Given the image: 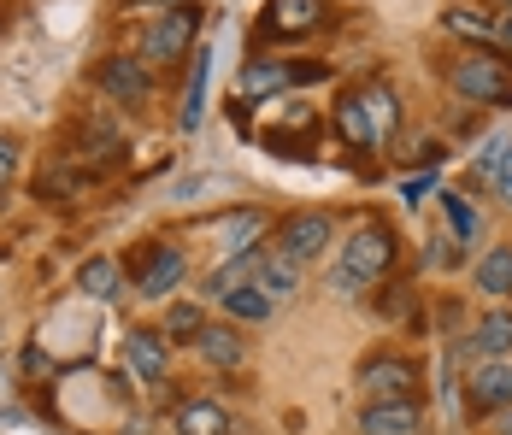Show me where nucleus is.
Segmentation results:
<instances>
[{
	"instance_id": "1",
	"label": "nucleus",
	"mask_w": 512,
	"mask_h": 435,
	"mask_svg": "<svg viewBox=\"0 0 512 435\" xmlns=\"http://www.w3.org/2000/svg\"><path fill=\"white\" fill-rule=\"evenodd\" d=\"M448 89L465 106H512V59L495 48H460L448 59Z\"/></svg>"
},
{
	"instance_id": "2",
	"label": "nucleus",
	"mask_w": 512,
	"mask_h": 435,
	"mask_svg": "<svg viewBox=\"0 0 512 435\" xmlns=\"http://www.w3.org/2000/svg\"><path fill=\"white\" fill-rule=\"evenodd\" d=\"M195 36H201V6H171L142 30V65H183L195 59Z\"/></svg>"
},
{
	"instance_id": "3",
	"label": "nucleus",
	"mask_w": 512,
	"mask_h": 435,
	"mask_svg": "<svg viewBox=\"0 0 512 435\" xmlns=\"http://www.w3.org/2000/svg\"><path fill=\"white\" fill-rule=\"evenodd\" d=\"M354 383L365 400H424V365L407 359V353H371L354 371Z\"/></svg>"
},
{
	"instance_id": "4",
	"label": "nucleus",
	"mask_w": 512,
	"mask_h": 435,
	"mask_svg": "<svg viewBox=\"0 0 512 435\" xmlns=\"http://www.w3.org/2000/svg\"><path fill=\"white\" fill-rule=\"evenodd\" d=\"M395 259H401V242H395L389 224H359L354 236L342 242V271H354L365 289L383 283V277L395 271Z\"/></svg>"
},
{
	"instance_id": "5",
	"label": "nucleus",
	"mask_w": 512,
	"mask_h": 435,
	"mask_svg": "<svg viewBox=\"0 0 512 435\" xmlns=\"http://www.w3.org/2000/svg\"><path fill=\"white\" fill-rule=\"evenodd\" d=\"M336 242V218L330 212H289L283 224H277V253L283 259H295V265H312L324 247Z\"/></svg>"
},
{
	"instance_id": "6",
	"label": "nucleus",
	"mask_w": 512,
	"mask_h": 435,
	"mask_svg": "<svg viewBox=\"0 0 512 435\" xmlns=\"http://www.w3.org/2000/svg\"><path fill=\"white\" fill-rule=\"evenodd\" d=\"M183 277H189L183 247L154 242V247H148V259H142V271H136V300H165V294L183 289Z\"/></svg>"
},
{
	"instance_id": "7",
	"label": "nucleus",
	"mask_w": 512,
	"mask_h": 435,
	"mask_svg": "<svg viewBox=\"0 0 512 435\" xmlns=\"http://www.w3.org/2000/svg\"><path fill=\"white\" fill-rule=\"evenodd\" d=\"M354 430L359 435H424V400H365Z\"/></svg>"
},
{
	"instance_id": "8",
	"label": "nucleus",
	"mask_w": 512,
	"mask_h": 435,
	"mask_svg": "<svg viewBox=\"0 0 512 435\" xmlns=\"http://www.w3.org/2000/svg\"><path fill=\"white\" fill-rule=\"evenodd\" d=\"M465 394L477 412H512V359H477L465 377Z\"/></svg>"
},
{
	"instance_id": "9",
	"label": "nucleus",
	"mask_w": 512,
	"mask_h": 435,
	"mask_svg": "<svg viewBox=\"0 0 512 435\" xmlns=\"http://www.w3.org/2000/svg\"><path fill=\"white\" fill-rule=\"evenodd\" d=\"M101 89L112 100H124V106H142L154 95V77H148V65L136 53H112V59H101Z\"/></svg>"
},
{
	"instance_id": "10",
	"label": "nucleus",
	"mask_w": 512,
	"mask_h": 435,
	"mask_svg": "<svg viewBox=\"0 0 512 435\" xmlns=\"http://www.w3.org/2000/svg\"><path fill=\"white\" fill-rule=\"evenodd\" d=\"M318 24H324V0H271L259 30L277 42H295V36H312Z\"/></svg>"
},
{
	"instance_id": "11",
	"label": "nucleus",
	"mask_w": 512,
	"mask_h": 435,
	"mask_svg": "<svg viewBox=\"0 0 512 435\" xmlns=\"http://www.w3.org/2000/svg\"><path fill=\"white\" fill-rule=\"evenodd\" d=\"M454 353H460V359H512V312H507V306L483 312V318H477V330H471Z\"/></svg>"
},
{
	"instance_id": "12",
	"label": "nucleus",
	"mask_w": 512,
	"mask_h": 435,
	"mask_svg": "<svg viewBox=\"0 0 512 435\" xmlns=\"http://www.w3.org/2000/svg\"><path fill=\"white\" fill-rule=\"evenodd\" d=\"M124 359L136 371V383H165V371H171V336L165 330H130Z\"/></svg>"
},
{
	"instance_id": "13",
	"label": "nucleus",
	"mask_w": 512,
	"mask_h": 435,
	"mask_svg": "<svg viewBox=\"0 0 512 435\" xmlns=\"http://www.w3.org/2000/svg\"><path fill=\"white\" fill-rule=\"evenodd\" d=\"M171 430L177 435H242V424L218 406V400H183L171 412Z\"/></svg>"
},
{
	"instance_id": "14",
	"label": "nucleus",
	"mask_w": 512,
	"mask_h": 435,
	"mask_svg": "<svg viewBox=\"0 0 512 435\" xmlns=\"http://www.w3.org/2000/svg\"><path fill=\"white\" fill-rule=\"evenodd\" d=\"M195 353H201L212 371H236L248 359V341H242V330H230V324H206L201 336H195Z\"/></svg>"
},
{
	"instance_id": "15",
	"label": "nucleus",
	"mask_w": 512,
	"mask_h": 435,
	"mask_svg": "<svg viewBox=\"0 0 512 435\" xmlns=\"http://www.w3.org/2000/svg\"><path fill=\"white\" fill-rule=\"evenodd\" d=\"M254 283L271 294L277 306H283V300H295V294H301V265H295V259H283L277 247H265V259H259Z\"/></svg>"
},
{
	"instance_id": "16",
	"label": "nucleus",
	"mask_w": 512,
	"mask_h": 435,
	"mask_svg": "<svg viewBox=\"0 0 512 435\" xmlns=\"http://www.w3.org/2000/svg\"><path fill=\"white\" fill-rule=\"evenodd\" d=\"M218 306H224L236 324H265V318L277 312V300L259 289V283H236V289H224L218 294Z\"/></svg>"
},
{
	"instance_id": "17",
	"label": "nucleus",
	"mask_w": 512,
	"mask_h": 435,
	"mask_svg": "<svg viewBox=\"0 0 512 435\" xmlns=\"http://www.w3.org/2000/svg\"><path fill=\"white\" fill-rule=\"evenodd\" d=\"M471 283H477V294H489V300H507V294H512V242L507 247H489V253L477 259Z\"/></svg>"
},
{
	"instance_id": "18",
	"label": "nucleus",
	"mask_w": 512,
	"mask_h": 435,
	"mask_svg": "<svg viewBox=\"0 0 512 435\" xmlns=\"http://www.w3.org/2000/svg\"><path fill=\"white\" fill-rule=\"evenodd\" d=\"M442 24L471 48H495V12H483V6H454V12H442Z\"/></svg>"
},
{
	"instance_id": "19",
	"label": "nucleus",
	"mask_w": 512,
	"mask_h": 435,
	"mask_svg": "<svg viewBox=\"0 0 512 435\" xmlns=\"http://www.w3.org/2000/svg\"><path fill=\"white\" fill-rule=\"evenodd\" d=\"M259 236H265V212H230V218L218 224V242H224L230 259H236V253H254Z\"/></svg>"
},
{
	"instance_id": "20",
	"label": "nucleus",
	"mask_w": 512,
	"mask_h": 435,
	"mask_svg": "<svg viewBox=\"0 0 512 435\" xmlns=\"http://www.w3.org/2000/svg\"><path fill=\"white\" fill-rule=\"evenodd\" d=\"M77 289L89 294V300H118V294H124V277H118V259H89V265L77 271Z\"/></svg>"
},
{
	"instance_id": "21",
	"label": "nucleus",
	"mask_w": 512,
	"mask_h": 435,
	"mask_svg": "<svg viewBox=\"0 0 512 435\" xmlns=\"http://www.w3.org/2000/svg\"><path fill=\"white\" fill-rule=\"evenodd\" d=\"M359 100H365V118H371V130H377V147H383L395 136V124H401V106H395L389 89H359Z\"/></svg>"
},
{
	"instance_id": "22",
	"label": "nucleus",
	"mask_w": 512,
	"mask_h": 435,
	"mask_svg": "<svg viewBox=\"0 0 512 435\" xmlns=\"http://www.w3.org/2000/svg\"><path fill=\"white\" fill-rule=\"evenodd\" d=\"M336 130H342L354 147H377V130H371V118H365V100H359V95H348L342 106H336Z\"/></svg>"
},
{
	"instance_id": "23",
	"label": "nucleus",
	"mask_w": 512,
	"mask_h": 435,
	"mask_svg": "<svg viewBox=\"0 0 512 435\" xmlns=\"http://www.w3.org/2000/svg\"><path fill=\"white\" fill-rule=\"evenodd\" d=\"M206 71H212V53H201V48H195V59H189V95H183V130H195V124H201Z\"/></svg>"
},
{
	"instance_id": "24",
	"label": "nucleus",
	"mask_w": 512,
	"mask_h": 435,
	"mask_svg": "<svg viewBox=\"0 0 512 435\" xmlns=\"http://www.w3.org/2000/svg\"><path fill=\"white\" fill-rule=\"evenodd\" d=\"M206 330V312L195 306V300H177L171 312H165V336L171 341H195Z\"/></svg>"
},
{
	"instance_id": "25",
	"label": "nucleus",
	"mask_w": 512,
	"mask_h": 435,
	"mask_svg": "<svg viewBox=\"0 0 512 435\" xmlns=\"http://www.w3.org/2000/svg\"><path fill=\"white\" fill-rule=\"evenodd\" d=\"M442 212H448V224H454L460 242H471V236L483 230V218H477V206H471L465 194H442Z\"/></svg>"
},
{
	"instance_id": "26",
	"label": "nucleus",
	"mask_w": 512,
	"mask_h": 435,
	"mask_svg": "<svg viewBox=\"0 0 512 435\" xmlns=\"http://www.w3.org/2000/svg\"><path fill=\"white\" fill-rule=\"evenodd\" d=\"M12 177H18V142H12V136H0V194L12 189Z\"/></svg>"
},
{
	"instance_id": "27",
	"label": "nucleus",
	"mask_w": 512,
	"mask_h": 435,
	"mask_svg": "<svg viewBox=\"0 0 512 435\" xmlns=\"http://www.w3.org/2000/svg\"><path fill=\"white\" fill-rule=\"evenodd\" d=\"M330 294H342V300H359V294H371V289L359 283L354 271H342V265H336V271H330Z\"/></svg>"
},
{
	"instance_id": "28",
	"label": "nucleus",
	"mask_w": 512,
	"mask_h": 435,
	"mask_svg": "<svg viewBox=\"0 0 512 435\" xmlns=\"http://www.w3.org/2000/svg\"><path fill=\"white\" fill-rule=\"evenodd\" d=\"M495 53H512V12H495Z\"/></svg>"
},
{
	"instance_id": "29",
	"label": "nucleus",
	"mask_w": 512,
	"mask_h": 435,
	"mask_svg": "<svg viewBox=\"0 0 512 435\" xmlns=\"http://www.w3.org/2000/svg\"><path fill=\"white\" fill-rule=\"evenodd\" d=\"M430 189H436V177H412V183H407V189H401V194H407L412 206H418V200H424V194H430Z\"/></svg>"
},
{
	"instance_id": "30",
	"label": "nucleus",
	"mask_w": 512,
	"mask_h": 435,
	"mask_svg": "<svg viewBox=\"0 0 512 435\" xmlns=\"http://www.w3.org/2000/svg\"><path fill=\"white\" fill-rule=\"evenodd\" d=\"M383 312H389V318L407 312V289H383Z\"/></svg>"
},
{
	"instance_id": "31",
	"label": "nucleus",
	"mask_w": 512,
	"mask_h": 435,
	"mask_svg": "<svg viewBox=\"0 0 512 435\" xmlns=\"http://www.w3.org/2000/svg\"><path fill=\"white\" fill-rule=\"evenodd\" d=\"M495 189H501V200L512 206V147H507V165H501V177H495Z\"/></svg>"
},
{
	"instance_id": "32",
	"label": "nucleus",
	"mask_w": 512,
	"mask_h": 435,
	"mask_svg": "<svg viewBox=\"0 0 512 435\" xmlns=\"http://www.w3.org/2000/svg\"><path fill=\"white\" fill-rule=\"evenodd\" d=\"M130 6H159V12H171V6H189V0H130Z\"/></svg>"
},
{
	"instance_id": "33",
	"label": "nucleus",
	"mask_w": 512,
	"mask_h": 435,
	"mask_svg": "<svg viewBox=\"0 0 512 435\" xmlns=\"http://www.w3.org/2000/svg\"><path fill=\"white\" fill-rule=\"evenodd\" d=\"M124 435H148V418H136V424H124Z\"/></svg>"
},
{
	"instance_id": "34",
	"label": "nucleus",
	"mask_w": 512,
	"mask_h": 435,
	"mask_svg": "<svg viewBox=\"0 0 512 435\" xmlns=\"http://www.w3.org/2000/svg\"><path fill=\"white\" fill-rule=\"evenodd\" d=\"M501 435H512V412H501Z\"/></svg>"
},
{
	"instance_id": "35",
	"label": "nucleus",
	"mask_w": 512,
	"mask_h": 435,
	"mask_svg": "<svg viewBox=\"0 0 512 435\" xmlns=\"http://www.w3.org/2000/svg\"><path fill=\"white\" fill-rule=\"evenodd\" d=\"M501 12H512V0H501Z\"/></svg>"
}]
</instances>
